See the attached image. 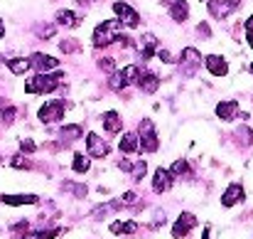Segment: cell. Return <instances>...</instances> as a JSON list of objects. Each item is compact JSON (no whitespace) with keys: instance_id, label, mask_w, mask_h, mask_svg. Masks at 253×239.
Wrapping results in <instances>:
<instances>
[{"instance_id":"obj_1","label":"cell","mask_w":253,"mask_h":239,"mask_svg":"<svg viewBox=\"0 0 253 239\" xmlns=\"http://www.w3.org/2000/svg\"><path fill=\"white\" fill-rule=\"evenodd\" d=\"M116 40H121V22L118 20H103L91 35V42L96 50H103V47L113 45Z\"/></svg>"},{"instance_id":"obj_2","label":"cell","mask_w":253,"mask_h":239,"mask_svg":"<svg viewBox=\"0 0 253 239\" xmlns=\"http://www.w3.org/2000/svg\"><path fill=\"white\" fill-rule=\"evenodd\" d=\"M59 79H62V72H57V74H44V72H40V74H35L32 79L25 81V91H27V94H52V91L57 89Z\"/></svg>"},{"instance_id":"obj_3","label":"cell","mask_w":253,"mask_h":239,"mask_svg":"<svg viewBox=\"0 0 253 239\" xmlns=\"http://www.w3.org/2000/svg\"><path fill=\"white\" fill-rule=\"evenodd\" d=\"M138 141H140L143 153H155V151H158V133H155V126H153L150 119H143V121H140Z\"/></svg>"},{"instance_id":"obj_4","label":"cell","mask_w":253,"mask_h":239,"mask_svg":"<svg viewBox=\"0 0 253 239\" xmlns=\"http://www.w3.org/2000/svg\"><path fill=\"white\" fill-rule=\"evenodd\" d=\"M113 12H116V20L126 27H138V22H140V15L128 2H121V0L113 2Z\"/></svg>"},{"instance_id":"obj_5","label":"cell","mask_w":253,"mask_h":239,"mask_svg":"<svg viewBox=\"0 0 253 239\" xmlns=\"http://www.w3.org/2000/svg\"><path fill=\"white\" fill-rule=\"evenodd\" d=\"M64 116V101H47L40 111H37V119L42 123H54V121H62Z\"/></svg>"},{"instance_id":"obj_6","label":"cell","mask_w":253,"mask_h":239,"mask_svg":"<svg viewBox=\"0 0 253 239\" xmlns=\"http://www.w3.org/2000/svg\"><path fill=\"white\" fill-rule=\"evenodd\" d=\"M236 5H239V0H209V12H211V17H216V20H224V17H229L234 10H236Z\"/></svg>"},{"instance_id":"obj_7","label":"cell","mask_w":253,"mask_h":239,"mask_svg":"<svg viewBox=\"0 0 253 239\" xmlns=\"http://www.w3.org/2000/svg\"><path fill=\"white\" fill-rule=\"evenodd\" d=\"M197 225V217L192 215V212H182L179 217H177V222L172 225V237L182 239L187 232H192V227Z\"/></svg>"},{"instance_id":"obj_8","label":"cell","mask_w":253,"mask_h":239,"mask_svg":"<svg viewBox=\"0 0 253 239\" xmlns=\"http://www.w3.org/2000/svg\"><path fill=\"white\" fill-rule=\"evenodd\" d=\"M199 62H202V55H199L194 47H187V50L182 52V57H179V64H182V72H184V74H194L197 67H199Z\"/></svg>"},{"instance_id":"obj_9","label":"cell","mask_w":253,"mask_h":239,"mask_svg":"<svg viewBox=\"0 0 253 239\" xmlns=\"http://www.w3.org/2000/svg\"><path fill=\"white\" fill-rule=\"evenodd\" d=\"M204 64H207L209 74H214V77H226L229 74V64H226V60L221 55H209L204 60Z\"/></svg>"},{"instance_id":"obj_10","label":"cell","mask_w":253,"mask_h":239,"mask_svg":"<svg viewBox=\"0 0 253 239\" xmlns=\"http://www.w3.org/2000/svg\"><path fill=\"white\" fill-rule=\"evenodd\" d=\"M244 197H246L244 187H241L239 182H234V185H229V187H226V192L221 195V205H224V207H234V205L244 202Z\"/></svg>"},{"instance_id":"obj_11","label":"cell","mask_w":253,"mask_h":239,"mask_svg":"<svg viewBox=\"0 0 253 239\" xmlns=\"http://www.w3.org/2000/svg\"><path fill=\"white\" fill-rule=\"evenodd\" d=\"M86 146H88V153H91L93 158H106V156L111 153L108 143H103L96 133H88V136H86Z\"/></svg>"},{"instance_id":"obj_12","label":"cell","mask_w":253,"mask_h":239,"mask_svg":"<svg viewBox=\"0 0 253 239\" xmlns=\"http://www.w3.org/2000/svg\"><path fill=\"white\" fill-rule=\"evenodd\" d=\"M30 62H32V67H35L37 72H49V69H54V67L59 64V60H54V57H49V55H42V52H35V55L30 57Z\"/></svg>"},{"instance_id":"obj_13","label":"cell","mask_w":253,"mask_h":239,"mask_svg":"<svg viewBox=\"0 0 253 239\" xmlns=\"http://www.w3.org/2000/svg\"><path fill=\"white\" fill-rule=\"evenodd\" d=\"M169 185H172V175H169L165 168H158V170L153 173V190L163 195V192L169 190Z\"/></svg>"},{"instance_id":"obj_14","label":"cell","mask_w":253,"mask_h":239,"mask_svg":"<svg viewBox=\"0 0 253 239\" xmlns=\"http://www.w3.org/2000/svg\"><path fill=\"white\" fill-rule=\"evenodd\" d=\"M168 2H169V17H172L174 22H184L187 15H189L187 0H168Z\"/></svg>"},{"instance_id":"obj_15","label":"cell","mask_w":253,"mask_h":239,"mask_svg":"<svg viewBox=\"0 0 253 239\" xmlns=\"http://www.w3.org/2000/svg\"><path fill=\"white\" fill-rule=\"evenodd\" d=\"M239 114H241V111H239V104H236V101H221V104L216 106V116H219L221 121H234Z\"/></svg>"},{"instance_id":"obj_16","label":"cell","mask_w":253,"mask_h":239,"mask_svg":"<svg viewBox=\"0 0 253 239\" xmlns=\"http://www.w3.org/2000/svg\"><path fill=\"white\" fill-rule=\"evenodd\" d=\"M138 86H140L145 94H153V91H158L160 79H158V74H153V72H140V77H138Z\"/></svg>"},{"instance_id":"obj_17","label":"cell","mask_w":253,"mask_h":239,"mask_svg":"<svg viewBox=\"0 0 253 239\" xmlns=\"http://www.w3.org/2000/svg\"><path fill=\"white\" fill-rule=\"evenodd\" d=\"M118 148H121V153H126V156H133V153H135V151L140 148L138 133H123V138H121Z\"/></svg>"},{"instance_id":"obj_18","label":"cell","mask_w":253,"mask_h":239,"mask_svg":"<svg viewBox=\"0 0 253 239\" xmlns=\"http://www.w3.org/2000/svg\"><path fill=\"white\" fill-rule=\"evenodd\" d=\"M103 128H106L108 133H118V131L123 128V121H121V116H118L116 111H108V114H103Z\"/></svg>"},{"instance_id":"obj_19","label":"cell","mask_w":253,"mask_h":239,"mask_svg":"<svg viewBox=\"0 0 253 239\" xmlns=\"http://www.w3.org/2000/svg\"><path fill=\"white\" fill-rule=\"evenodd\" d=\"M155 47H158V40L153 35H143V40H140V57L150 60L155 55Z\"/></svg>"},{"instance_id":"obj_20","label":"cell","mask_w":253,"mask_h":239,"mask_svg":"<svg viewBox=\"0 0 253 239\" xmlns=\"http://www.w3.org/2000/svg\"><path fill=\"white\" fill-rule=\"evenodd\" d=\"M5 205H35L37 195H2L0 197Z\"/></svg>"},{"instance_id":"obj_21","label":"cell","mask_w":253,"mask_h":239,"mask_svg":"<svg viewBox=\"0 0 253 239\" xmlns=\"http://www.w3.org/2000/svg\"><path fill=\"white\" fill-rule=\"evenodd\" d=\"M32 67V62L27 60V57H17V60H7V69L12 72V74H25L27 69Z\"/></svg>"},{"instance_id":"obj_22","label":"cell","mask_w":253,"mask_h":239,"mask_svg":"<svg viewBox=\"0 0 253 239\" xmlns=\"http://www.w3.org/2000/svg\"><path fill=\"white\" fill-rule=\"evenodd\" d=\"M57 22L64 25V27H74V25H79V17L72 10H59L57 12Z\"/></svg>"},{"instance_id":"obj_23","label":"cell","mask_w":253,"mask_h":239,"mask_svg":"<svg viewBox=\"0 0 253 239\" xmlns=\"http://www.w3.org/2000/svg\"><path fill=\"white\" fill-rule=\"evenodd\" d=\"M135 230H138L135 222H113L111 225V232L113 235H133Z\"/></svg>"},{"instance_id":"obj_24","label":"cell","mask_w":253,"mask_h":239,"mask_svg":"<svg viewBox=\"0 0 253 239\" xmlns=\"http://www.w3.org/2000/svg\"><path fill=\"white\" fill-rule=\"evenodd\" d=\"M88 165H91L88 156H84V153H74V160H72L74 173H86V170H88Z\"/></svg>"},{"instance_id":"obj_25","label":"cell","mask_w":253,"mask_h":239,"mask_svg":"<svg viewBox=\"0 0 253 239\" xmlns=\"http://www.w3.org/2000/svg\"><path fill=\"white\" fill-rule=\"evenodd\" d=\"M189 173V163L184 158H179V160H174L172 163V168H169V175H177V178H184Z\"/></svg>"},{"instance_id":"obj_26","label":"cell","mask_w":253,"mask_h":239,"mask_svg":"<svg viewBox=\"0 0 253 239\" xmlns=\"http://www.w3.org/2000/svg\"><path fill=\"white\" fill-rule=\"evenodd\" d=\"M67 230H44V232H32V235H27L25 239H54L59 237V235H64Z\"/></svg>"},{"instance_id":"obj_27","label":"cell","mask_w":253,"mask_h":239,"mask_svg":"<svg viewBox=\"0 0 253 239\" xmlns=\"http://www.w3.org/2000/svg\"><path fill=\"white\" fill-rule=\"evenodd\" d=\"M82 136V126H64L62 128V138L64 141H72V138H79Z\"/></svg>"},{"instance_id":"obj_28","label":"cell","mask_w":253,"mask_h":239,"mask_svg":"<svg viewBox=\"0 0 253 239\" xmlns=\"http://www.w3.org/2000/svg\"><path fill=\"white\" fill-rule=\"evenodd\" d=\"M145 170H148V165H145L143 160H138L135 165H130V173H133V180H143V175H145Z\"/></svg>"},{"instance_id":"obj_29","label":"cell","mask_w":253,"mask_h":239,"mask_svg":"<svg viewBox=\"0 0 253 239\" xmlns=\"http://www.w3.org/2000/svg\"><path fill=\"white\" fill-rule=\"evenodd\" d=\"M10 163H12V168H20V170H30V168H32V165L22 158V156H15V158L10 160Z\"/></svg>"},{"instance_id":"obj_30","label":"cell","mask_w":253,"mask_h":239,"mask_svg":"<svg viewBox=\"0 0 253 239\" xmlns=\"http://www.w3.org/2000/svg\"><path fill=\"white\" fill-rule=\"evenodd\" d=\"M64 190H72L77 197H86V187L84 185H64Z\"/></svg>"},{"instance_id":"obj_31","label":"cell","mask_w":253,"mask_h":239,"mask_svg":"<svg viewBox=\"0 0 253 239\" xmlns=\"http://www.w3.org/2000/svg\"><path fill=\"white\" fill-rule=\"evenodd\" d=\"M0 114H2V123H5V126H10V123H12V119H15V109H2Z\"/></svg>"},{"instance_id":"obj_32","label":"cell","mask_w":253,"mask_h":239,"mask_svg":"<svg viewBox=\"0 0 253 239\" xmlns=\"http://www.w3.org/2000/svg\"><path fill=\"white\" fill-rule=\"evenodd\" d=\"M98 67H101V69H106V72H113V69H116V62H113L111 57H106V60H101V62H98Z\"/></svg>"},{"instance_id":"obj_33","label":"cell","mask_w":253,"mask_h":239,"mask_svg":"<svg viewBox=\"0 0 253 239\" xmlns=\"http://www.w3.org/2000/svg\"><path fill=\"white\" fill-rule=\"evenodd\" d=\"M20 148H22V153H35V148H37V146H35L32 141H22V143H20Z\"/></svg>"},{"instance_id":"obj_34","label":"cell","mask_w":253,"mask_h":239,"mask_svg":"<svg viewBox=\"0 0 253 239\" xmlns=\"http://www.w3.org/2000/svg\"><path fill=\"white\" fill-rule=\"evenodd\" d=\"M158 55H160V60H163V62H165V64H169V62H174V57H172V55H169L168 50H160V52H158Z\"/></svg>"},{"instance_id":"obj_35","label":"cell","mask_w":253,"mask_h":239,"mask_svg":"<svg viewBox=\"0 0 253 239\" xmlns=\"http://www.w3.org/2000/svg\"><path fill=\"white\" fill-rule=\"evenodd\" d=\"M62 50H64V52H72V50L77 52V50H79V45H77V42H62Z\"/></svg>"},{"instance_id":"obj_36","label":"cell","mask_w":253,"mask_h":239,"mask_svg":"<svg viewBox=\"0 0 253 239\" xmlns=\"http://www.w3.org/2000/svg\"><path fill=\"white\" fill-rule=\"evenodd\" d=\"M246 30H249V32H253V15L246 20Z\"/></svg>"},{"instance_id":"obj_37","label":"cell","mask_w":253,"mask_h":239,"mask_svg":"<svg viewBox=\"0 0 253 239\" xmlns=\"http://www.w3.org/2000/svg\"><path fill=\"white\" fill-rule=\"evenodd\" d=\"M209 232H211V230L207 227V230H204V235H202V239H209Z\"/></svg>"},{"instance_id":"obj_38","label":"cell","mask_w":253,"mask_h":239,"mask_svg":"<svg viewBox=\"0 0 253 239\" xmlns=\"http://www.w3.org/2000/svg\"><path fill=\"white\" fill-rule=\"evenodd\" d=\"M249 47H253V35L249 32Z\"/></svg>"},{"instance_id":"obj_39","label":"cell","mask_w":253,"mask_h":239,"mask_svg":"<svg viewBox=\"0 0 253 239\" xmlns=\"http://www.w3.org/2000/svg\"><path fill=\"white\" fill-rule=\"evenodd\" d=\"M2 35H5V27H2V22H0V37H2Z\"/></svg>"},{"instance_id":"obj_40","label":"cell","mask_w":253,"mask_h":239,"mask_svg":"<svg viewBox=\"0 0 253 239\" xmlns=\"http://www.w3.org/2000/svg\"><path fill=\"white\" fill-rule=\"evenodd\" d=\"M251 74H253V64H251Z\"/></svg>"}]
</instances>
